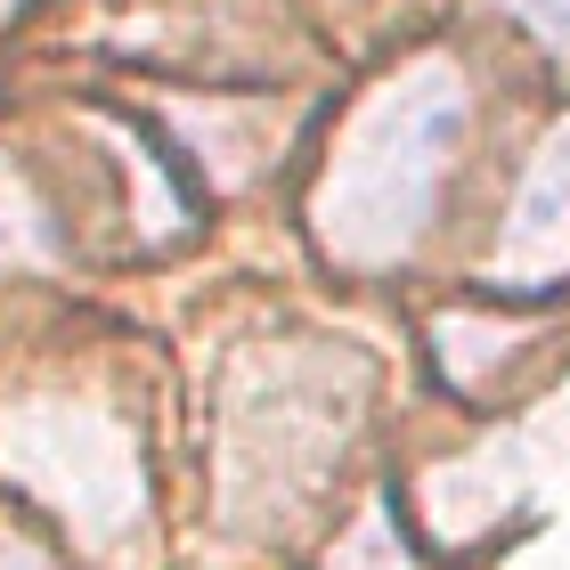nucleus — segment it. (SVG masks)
<instances>
[{
  "instance_id": "1",
  "label": "nucleus",
  "mask_w": 570,
  "mask_h": 570,
  "mask_svg": "<svg viewBox=\"0 0 570 570\" xmlns=\"http://www.w3.org/2000/svg\"><path fill=\"white\" fill-rule=\"evenodd\" d=\"M464 122H473V82L449 58H416L407 73H392L351 115V131L326 164L318 237L343 262H367V269L400 262L432 228V204H440V179H449Z\"/></svg>"
},
{
  "instance_id": "2",
  "label": "nucleus",
  "mask_w": 570,
  "mask_h": 570,
  "mask_svg": "<svg viewBox=\"0 0 570 570\" xmlns=\"http://www.w3.org/2000/svg\"><path fill=\"white\" fill-rule=\"evenodd\" d=\"M562 277H570V122L530 155L513 213H505V237H498V285L547 294Z\"/></svg>"
},
{
  "instance_id": "3",
  "label": "nucleus",
  "mask_w": 570,
  "mask_h": 570,
  "mask_svg": "<svg viewBox=\"0 0 570 570\" xmlns=\"http://www.w3.org/2000/svg\"><path fill=\"white\" fill-rule=\"evenodd\" d=\"M505 9L522 17L530 33L554 49V58H570V0H505Z\"/></svg>"
}]
</instances>
